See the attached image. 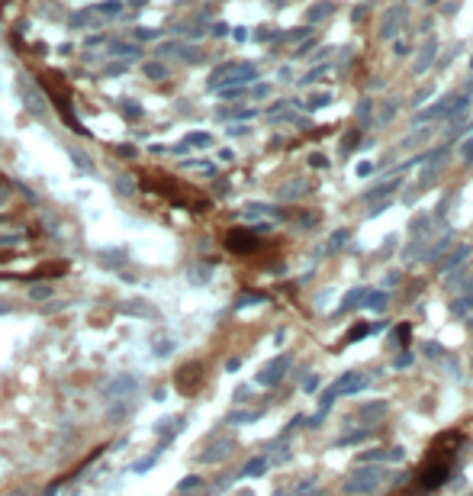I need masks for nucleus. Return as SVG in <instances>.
I'll list each match as a JSON object with an SVG mask.
<instances>
[{"instance_id": "obj_18", "label": "nucleus", "mask_w": 473, "mask_h": 496, "mask_svg": "<svg viewBox=\"0 0 473 496\" xmlns=\"http://www.w3.org/2000/svg\"><path fill=\"white\" fill-rule=\"evenodd\" d=\"M409 335H412V329H409V325H399V342L406 345V342H409Z\"/></svg>"}, {"instance_id": "obj_1", "label": "nucleus", "mask_w": 473, "mask_h": 496, "mask_svg": "<svg viewBox=\"0 0 473 496\" xmlns=\"http://www.w3.org/2000/svg\"><path fill=\"white\" fill-rule=\"evenodd\" d=\"M451 454L454 451H441L438 445H431V454L425 457V464L419 470V483L425 490H438L447 480V474H451Z\"/></svg>"}, {"instance_id": "obj_11", "label": "nucleus", "mask_w": 473, "mask_h": 496, "mask_svg": "<svg viewBox=\"0 0 473 496\" xmlns=\"http://www.w3.org/2000/svg\"><path fill=\"white\" fill-rule=\"evenodd\" d=\"M126 68H132V62H119V58H113V62L103 68V75H106V78H116V75H123Z\"/></svg>"}, {"instance_id": "obj_4", "label": "nucleus", "mask_w": 473, "mask_h": 496, "mask_svg": "<svg viewBox=\"0 0 473 496\" xmlns=\"http://www.w3.org/2000/svg\"><path fill=\"white\" fill-rule=\"evenodd\" d=\"M200 374H203V368L200 364H190V368H180L177 371V390L180 393H197L200 390Z\"/></svg>"}, {"instance_id": "obj_19", "label": "nucleus", "mask_w": 473, "mask_h": 496, "mask_svg": "<svg viewBox=\"0 0 473 496\" xmlns=\"http://www.w3.org/2000/svg\"><path fill=\"white\" fill-rule=\"evenodd\" d=\"M409 364H412L409 355H399V358H396V368H409Z\"/></svg>"}, {"instance_id": "obj_17", "label": "nucleus", "mask_w": 473, "mask_h": 496, "mask_svg": "<svg viewBox=\"0 0 473 496\" xmlns=\"http://www.w3.org/2000/svg\"><path fill=\"white\" fill-rule=\"evenodd\" d=\"M383 303H386V297H383V293H373V297H370V303H367V306H373V309H380V306H383Z\"/></svg>"}, {"instance_id": "obj_3", "label": "nucleus", "mask_w": 473, "mask_h": 496, "mask_svg": "<svg viewBox=\"0 0 473 496\" xmlns=\"http://www.w3.org/2000/svg\"><path fill=\"white\" fill-rule=\"evenodd\" d=\"M380 480H383V470L380 467H367V470H361L357 477H351L345 483V493L351 496H364V493H373L380 487Z\"/></svg>"}, {"instance_id": "obj_10", "label": "nucleus", "mask_w": 473, "mask_h": 496, "mask_svg": "<svg viewBox=\"0 0 473 496\" xmlns=\"http://www.w3.org/2000/svg\"><path fill=\"white\" fill-rule=\"evenodd\" d=\"M145 78H152V81H164L167 78V68L161 62H148L145 65Z\"/></svg>"}, {"instance_id": "obj_6", "label": "nucleus", "mask_w": 473, "mask_h": 496, "mask_svg": "<svg viewBox=\"0 0 473 496\" xmlns=\"http://www.w3.org/2000/svg\"><path fill=\"white\" fill-rule=\"evenodd\" d=\"M110 58H119V62H139L142 45L139 42H113L110 45Z\"/></svg>"}, {"instance_id": "obj_20", "label": "nucleus", "mask_w": 473, "mask_h": 496, "mask_svg": "<svg viewBox=\"0 0 473 496\" xmlns=\"http://www.w3.org/2000/svg\"><path fill=\"white\" fill-rule=\"evenodd\" d=\"M403 454H406L403 448H393V451H390V454H386V457H390V461H403Z\"/></svg>"}, {"instance_id": "obj_21", "label": "nucleus", "mask_w": 473, "mask_h": 496, "mask_svg": "<svg viewBox=\"0 0 473 496\" xmlns=\"http://www.w3.org/2000/svg\"><path fill=\"white\" fill-rule=\"evenodd\" d=\"M148 0H129V7H145Z\"/></svg>"}, {"instance_id": "obj_16", "label": "nucleus", "mask_w": 473, "mask_h": 496, "mask_svg": "<svg viewBox=\"0 0 473 496\" xmlns=\"http://www.w3.org/2000/svg\"><path fill=\"white\" fill-rule=\"evenodd\" d=\"M370 329H364V325H361V329H354V332H348V338H345V342H357V338H364V335H367Z\"/></svg>"}, {"instance_id": "obj_8", "label": "nucleus", "mask_w": 473, "mask_h": 496, "mask_svg": "<svg viewBox=\"0 0 473 496\" xmlns=\"http://www.w3.org/2000/svg\"><path fill=\"white\" fill-rule=\"evenodd\" d=\"M93 16H97V10H93V7H87V10H78V13L71 16V26H93V23H97Z\"/></svg>"}, {"instance_id": "obj_12", "label": "nucleus", "mask_w": 473, "mask_h": 496, "mask_svg": "<svg viewBox=\"0 0 473 496\" xmlns=\"http://www.w3.org/2000/svg\"><path fill=\"white\" fill-rule=\"evenodd\" d=\"M184 145L190 149V145H197V149H203V145H213V136H206V132H193V136L184 139Z\"/></svg>"}, {"instance_id": "obj_15", "label": "nucleus", "mask_w": 473, "mask_h": 496, "mask_svg": "<svg viewBox=\"0 0 473 496\" xmlns=\"http://www.w3.org/2000/svg\"><path fill=\"white\" fill-rule=\"evenodd\" d=\"M123 110H126L129 116H142V106H139V103H129V100H123Z\"/></svg>"}, {"instance_id": "obj_13", "label": "nucleus", "mask_w": 473, "mask_h": 496, "mask_svg": "<svg viewBox=\"0 0 473 496\" xmlns=\"http://www.w3.org/2000/svg\"><path fill=\"white\" fill-rule=\"evenodd\" d=\"M26 106H32V113H45V103L39 100V90H26Z\"/></svg>"}, {"instance_id": "obj_5", "label": "nucleus", "mask_w": 473, "mask_h": 496, "mask_svg": "<svg viewBox=\"0 0 473 496\" xmlns=\"http://www.w3.org/2000/svg\"><path fill=\"white\" fill-rule=\"evenodd\" d=\"M225 245H229V251H235V255H248V251L258 248V242H254V235L245 232V229H235V232H229Z\"/></svg>"}, {"instance_id": "obj_9", "label": "nucleus", "mask_w": 473, "mask_h": 496, "mask_svg": "<svg viewBox=\"0 0 473 496\" xmlns=\"http://www.w3.org/2000/svg\"><path fill=\"white\" fill-rule=\"evenodd\" d=\"M287 368V358H280V361H277V364H271L268 371H264L261 374V383H274V380H280V371Z\"/></svg>"}, {"instance_id": "obj_14", "label": "nucleus", "mask_w": 473, "mask_h": 496, "mask_svg": "<svg viewBox=\"0 0 473 496\" xmlns=\"http://www.w3.org/2000/svg\"><path fill=\"white\" fill-rule=\"evenodd\" d=\"M145 39H158V29H132V42H145Z\"/></svg>"}, {"instance_id": "obj_7", "label": "nucleus", "mask_w": 473, "mask_h": 496, "mask_svg": "<svg viewBox=\"0 0 473 496\" xmlns=\"http://www.w3.org/2000/svg\"><path fill=\"white\" fill-rule=\"evenodd\" d=\"M123 0H100V4H97L93 10H97V16H106V20H116L119 13H123Z\"/></svg>"}, {"instance_id": "obj_2", "label": "nucleus", "mask_w": 473, "mask_h": 496, "mask_svg": "<svg viewBox=\"0 0 473 496\" xmlns=\"http://www.w3.org/2000/svg\"><path fill=\"white\" fill-rule=\"evenodd\" d=\"M364 387H367V377H364V374H345V377H342V380H335V383L329 387V393L322 396V409H329L335 396L357 393V390H364Z\"/></svg>"}]
</instances>
